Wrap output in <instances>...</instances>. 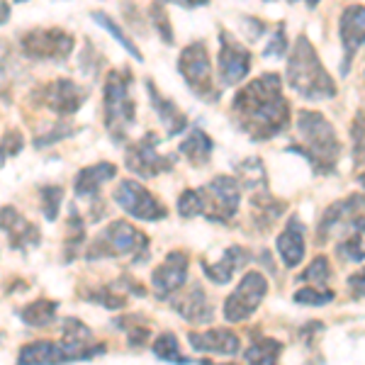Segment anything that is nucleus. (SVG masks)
<instances>
[{
	"instance_id": "nucleus-8",
	"label": "nucleus",
	"mask_w": 365,
	"mask_h": 365,
	"mask_svg": "<svg viewBox=\"0 0 365 365\" xmlns=\"http://www.w3.org/2000/svg\"><path fill=\"white\" fill-rule=\"evenodd\" d=\"M178 71L182 81L192 93L202 100H217L215 83H212V63L205 42H192L180 51Z\"/></svg>"
},
{
	"instance_id": "nucleus-13",
	"label": "nucleus",
	"mask_w": 365,
	"mask_h": 365,
	"mask_svg": "<svg viewBox=\"0 0 365 365\" xmlns=\"http://www.w3.org/2000/svg\"><path fill=\"white\" fill-rule=\"evenodd\" d=\"M365 210V197L363 195H351L341 202L331 205L322 217L319 225V244H324L327 239L334 237V232L339 229H356V232H365V220L361 217V212Z\"/></svg>"
},
{
	"instance_id": "nucleus-36",
	"label": "nucleus",
	"mask_w": 365,
	"mask_h": 365,
	"mask_svg": "<svg viewBox=\"0 0 365 365\" xmlns=\"http://www.w3.org/2000/svg\"><path fill=\"white\" fill-rule=\"evenodd\" d=\"M363 232H356L353 237H349L344 244L339 246V256L346 258V261H363L365 258V249H363Z\"/></svg>"
},
{
	"instance_id": "nucleus-33",
	"label": "nucleus",
	"mask_w": 365,
	"mask_h": 365,
	"mask_svg": "<svg viewBox=\"0 0 365 365\" xmlns=\"http://www.w3.org/2000/svg\"><path fill=\"white\" fill-rule=\"evenodd\" d=\"M178 215L182 220H192V217L202 215V197L200 190H185L178 200Z\"/></svg>"
},
{
	"instance_id": "nucleus-12",
	"label": "nucleus",
	"mask_w": 365,
	"mask_h": 365,
	"mask_svg": "<svg viewBox=\"0 0 365 365\" xmlns=\"http://www.w3.org/2000/svg\"><path fill=\"white\" fill-rule=\"evenodd\" d=\"M158 137L156 134H144L137 144L129 146L127 151V166L141 178H154V175L163 173V170H173L175 156H163L156 149Z\"/></svg>"
},
{
	"instance_id": "nucleus-23",
	"label": "nucleus",
	"mask_w": 365,
	"mask_h": 365,
	"mask_svg": "<svg viewBox=\"0 0 365 365\" xmlns=\"http://www.w3.org/2000/svg\"><path fill=\"white\" fill-rule=\"evenodd\" d=\"M175 309H178V314L185 322H192V324H207V322H212L210 299H207V295H205L202 285H197V282H192L190 292L175 302Z\"/></svg>"
},
{
	"instance_id": "nucleus-39",
	"label": "nucleus",
	"mask_w": 365,
	"mask_h": 365,
	"mask_svg": "<svg viewBox=\"0 0 365 365\" xmlns=\"http://www.w3.org/2000/svg\"><path fill=\"white\" fill-rule=\"evenodd\" d=\"M349 285H351V292L356 297H365V270H361V273H356V275H351Z\"/></svg>"
},
{
	"instance_id": "nucleus-2",
	"label": "nucleus",
	"mask_w": 365,
	"mask_h": 365,
	"mask_svg": "<svg viewBox=\"0 0 365 365\" xmlns=\"http://www.w3.org/2000/svg\"><path fill=\"white\" fill-rule=\"evenodd\" d=\"M105 346H93V334L83 322L63 319V341H34L22 346L17 353V363L46 365V363H68V361H88L100 356Z\"/></svg>"
},
{
	"instance_id": "nucleus-5",
	"label": "nucleus",
	"mask_w": 365,
	"mask_h": 365,
	"mask_svg": "<svg viewBox=\"0 0 365 365\" xmlns=\"http://www.w3.org/2000/svg\"><path fill=\"white\" fill-rule=\"evenodd\" d=\"M132 76L127 71H110L105 78V125L115 141H125L129 127L134 125V100L129 96Z\"/></svg>"
},
{
	"instance_id": "nucleus-41",
	"label": "nucleus",
	"mask_w": 365,
	"mask_h": 365,
	"mask_svg": "<svg viewBox=\"0 0 365 365\" xmlns=\"http://www.w3.org/2000/svg\"><path fill=\"white\" fill-rule=\"evenodd\" d=\"M8 20H10V5L5 0H0V25H5Z\"/></svg>"
},
{
	"instance_id": "nucleus-21",
	"label": "nucleus",
	"mask_w": 365,
	"mask_h": 365,
	"mask_svg": "<svg viewBox=\"0 0 365 365\" xmlns=\"http://www.w3.org/2000/svg\"><path fill=\"white\" fill-rule=\"evenodd\" d=\"M115 175H117V168L113 163H96V166L81 168L78 175H76V182H73L76 195L96 197L100 192V187H103L108 180H113Z\"/></svg>"
},
{
	"instance_id": "nucleus-32",
	"label": "nucleus",
	"mask_w": 365,
	"mask_h": 365,
	"mask_svg": "<svg viewBox=\"0 0 365 365\" xmlns=\"http://www.w3.org/2000/svg\"><path fill=\"white\" fill-rule=\"evenodd\" d=\"M302 280L304 282H317V285H327L329 280H331V268H329V261L327 256H317L314 261H312V266L302 273Z\"/></svg>"
},
{
	"instance_id": "nucleus-17",
	"label": "nucleus",
	"mask_w": 365,
	"mask_h": 365,
	"mask_svg": "<svg viewBox=\"0 0 365 365\" xmlns=\"http://www.w3.org/2000/svg\"><path fill=\"white\" fill-rule=\"evenodd\" d=\"M341 42H344V73H349L353 56L365 44V8L351 5L341 15Z\"/></svg>"
},
{
	"instance_id": "nucleus-31",
	"label": "nucleus",
	"mask_w": 365,
	"mask_h": 365,
	"mask_svg": "<svg viewBox=\"0 0 365 365\" xmlns=\"http://www.w3.org/2000/svg\"><path fill=\"white\" fill-rule=\"evenodd\" d=\"M39 197H42L44 217L49 222H54L56 217H58V207H61L63 190L58 185H44V187H39Z\"/></svg>"
},
{
	"instance_id": "nucleus-11",
	"label": "nucleus",
	"mask_w": 365,
	"mask_h": 365,
	"mask_svg": "<svg viewBox=\"0 0 365 365\" xmlns=\"http://www.w3.org/2000/svg\"><path fill=\"white\" fill-rule=\"evenodd\" d=\"M266 292H268V280L263 278L261 273H256V270H249V273L241 278L237 290L227 297V302H225L227 322L237 324V322L249 319L253 312L258 309L261 299L266 297Z\"/></svg>"
},
{
	"instance_id": "nucleus-40",
	"label": "nucleus",
	"mask_w": 365,
	"mask_h": 365,
	"mask_svg": "<svg viewBox=\"0 0 365 365\" xmlns=\"http://www.w3.org/2000/svg\"><path fill=\"white\" fill-rule=\"evenodd\" d=\"M163 3H173V5H180V8H200V5H205L207 0H163Z\"/></svg>"
},
{
	"instance_id": "nucleus-38",
	"label": "nucleus",
	"mask_w": 365,
	"mask_h": 365,
	"mask_svg": "<svg viewBox=\"0 0 365 365\" xmlns=\"http://www.w3.org/2000/svg\"><path fill=\"white\" fill-rule=\"evenodd\" d=\"M287 51V42H285V32H282V25H278V29L273 32V37H270V42L266 44V51H263V56H270V58H280L285 56Z\"/></svg>"
},
{
	"instance_id": "nucleus-6",
	"label": "nucleus",
	"mask_w": 365,
	"mask_h": 365,
	"mask_svg": "<svg viewBox=\"0 0 365 365\" xmlns=\"http://www.w3.org/2000/svg\"><path fill=\"white\" fill-rule=\"evenodd\" d=\"M146 246H149V239L139 229H134L127 222H113V225L105 227L93 239L86 258L88 261H98V258H117V256H129V253H139L141 258L146 253Z\"/></svg>"
},
{
	"instance_id": "nucleus-24",
	"label": "nucleus",
	"mask_w": 365,
	"mask_h": 365,
	"mask_svg": "<svg viewBox=\"0 0 365 365\" xmlns=\"http://www.w3.org/2000/svg\"><path fill=\"white\" fill-rule=\"evenodd\" d=\"M249 258L251 256L241 249V246H229L220 263H215V266H205V275H207L212 282H217V285H227V282L234 278V273H237V270L244 266Z\"/></svg>"
},
{
	"instance_id": "nucleus-22",
	"label": "nucleus",
	"mask_w": 365,
	"mask_h": 365,
	"mask_svg": "<svg viewBox=\"0 0 365 365\" xmlns=\"http://www.w3.org/2000/svg\"><path fill=\"white\" fill-rule=\"evenodd\" d=\"M146 88H149V100H151V105H154L158 120L163 122L168 134H180L182 129H187V117L180 113L178 105H175L173 100L163 98L161 93H158V88L154 86V81H146Z\"/></svg>"
},
{
	"instance_id": "nucleus-19",
	"label": "nucleus",
	"mask_w": 365,
	"mask_h": 365,
	"mask_svg": "<svg viewBox=\"0 0 365 365\" xmlns=\"http://www.w3.org/2000/svg\"><path fill=\"white\" fill-rule=\"evenodd\" d=\"M190 346L200 353H220V356H237L241 344L239 336L229 329H210V331H190L187 334Z\"/></svg>"
},
{
	"instance_id": "nucleus-42",
	"label": "nucleus",
	"mask_w": 365,
	"mask_h": 365,
	"mask_svg": "<svg viewBox=\"0 0 365 365\" xmlns=\"http://www.w3.org/2000/svg\"><path fill=\"white\" fill-rule=\"evenodd\" d=\"M304 3H307L309 8H317V3H319V0H304Z\"/></svg>"
},
{
	"instance_id": "nucleus-4",
	"label": "nucleus",
	"mask_w": 365,
	"mask_h": 365,
	"mask_svg": "<svg viewBox=\"0 0 365 365\" xmlns=\"http://www.w3.org/2000/svg\"><path fill=\"white\" fill-rule=\"evenodd\" d=\"M297 132L302 146H292V151H299L307 158L317 173H334L341 156V144L331 122L324 120L319 113L302 110L297 117Z\"/></svg>"
},
{
	"instance_id": "nucleus-29",
	"label": "nucleus",
	"mask_w": 365,
	"mask_h": 365,
	"mask_svg": "<svg viewBox=\"0 0 365 365\" xmlns=\"http://www.w3.org/2000/svg\"><path fill=\"white\" fill-rule=\"evenodd\" d=\"M83 241H86V225L81 220L78 210H71L68 229H66V261H71V256H76V251L81 249Z\"/></svg>"
},
{
	"instance_id": "nucleus-10",
	"label": "nucleus",
	"mask_w": 365,
	"mask_h": 365,
	"mask_svg": "<svg viewBox=\"0 0 365 365\" xmlns=\"http://www.w3.org/2000/svg\"><path fill=\"white\" fill-rule=\"evenodd\" d=\"M113 200L127 215H132L134 220L141 222H158L168 215V210L163 207L161 200L151 195L137 180H122L117 185V190L113 192Z\"/></svg>"
},
{
	"instance_id": "nucleus-7",
	"label": "nucleus",
	"mask_w": 365,
	"mask_h": 365,
	"mask_svg": "<svg viewBox=\"0 0 365 365\" xmlns=\"http://www.w3.org/2000/svg\"><path fill=\"white\" fill-rule=\"evenodd\" d=\"M76 46L73 34L58 27L51 29H29L20 37V49L34 61H66Z\"/></svg>"
},
{
	"instance_id": "nucleus-35",
	"label": "nucleus",
	"mask_w": 365,
	"mask_h": 365,
	"mask_svg": "<svg viewBox=\"0 0 365 365\" xmlns=\"http://www.w3.org/2000/svg\"><path fill=\"white\" fill-rule=\"evenodd\" d=\"M22 146H25V139H22V134L17 129L5 132L3 139H0V161H8L10 156H17L22 151Z\"/></svg>"
},
{
	"instance_id": "nucleus-30",
	"label": "nucleus",
	"mask_w": 365,
	"mask_h": 365,
	"mask_svg": "<svg viewBox=\"0 0 365 365\" xmlns=\"http://www.w3.org/2000/svg\"><path fill=\"white\" fill-rule=\"evenodd\" d=\"M280 351H282V346L278 344V341L268 339V341H258V344H253L244 356H246V361H251V363H275L280 356Z\"/></svg>"
},
{
	"instance_id": "nucleus-16",
	"label": "nucleus",
	"mask_w": 365,
	"mask_h": 365,
	"mask_svg": "<svg viewBox=\"0 0 365 365\" xmlns=\"http://www.w3.org/2000/svg\"><path fill=\"white\" fill-rule=\"evenodd\" d=\"M88 93L71 78H58L42 91V103L58 117L76 115L86 103Z\"/></svg>"
},
{
	"instance_id": "nucleus-9",
	"label": "nucleus",
	"mask_w": 365,
	"mask_h": 365,
	"mask_svg": "<svg viewBox=\"0 0 365 365\" xmlns=\"http://www.w3.org/2000/svg\"><path fill=\"white\" fill-rule=\"evenodd\" d=\"M202 197V217L210 222H229L239 210L241 190L239 182L229 175H217L210 185L200 190Z\"/></svg>"
},
{
	"instance_id": "nucleus-28",
	"label": "nucleus",
	"mask_w": 365,
	"mask_h": 365,
	"mask_svg": "<svg viewBox=\"0 0 365 365\" xmlns=\"http://www.w3.org/2000/svg\"><path fill=\"white\" fill-rule=\"evenodd\" d=\"M91 17H93V22H98L100 27H105V29H108V32L113 34V37L117 39V42H120V44L125 46V49L129 51V54H132L134 58H137V61H141V51L137 49V44H134L132 39L127 37V34H125V29H122L120 25H117V22L113 20V17H110V15H105L103 10H96V13H91Z\"/></svg>"
},
{
	"instance_id": "nucleus-1",
	"label": "nucleus",
	"mask_w": 365,
	"mask_h": 365,
	"mask_svg": "<svg viewBox=\"0 0 365 365\" xmlns=\"http://www.w3.org/2000/svg\"><path fill=\"white\" fill-rule=\"evenodd\" d=\"M232 120L251 139L263 141L282 134L290 125V103L282 96V83L275 73L251 81L232 103Z\"/></svg>"
},
{
	"instance_id": "nucleus-20",
	"label": "nucleus",
	"mask_w": 365,
	"mask_h": 365,
	"mask_svg": "<svg viewBox=\"0 0 365 365\" xmlns=\"http://www.w3.org/2000/svg\"><path fill=\"white\" fill-rule=\"evenodd\" d=\"M278 253L287 268H295L304 256V227L297 217H290L285 232L278 237Z\"/></svg>"
},
{
	"instance_id": "nucleus-3",
	"label": "nucleus",
	"mask_w": 365,
	"mask_h": 365,
	"mask_svg": "<svg viewBox=\"0 0 365 365\" xmlns=\"http://www.w3.org/2000/svg\"><path fill=\"white\" fill-rule=\"evenodd\" d=\"M287 86L307 100H327L336 96V83L324 71L319 56L307 37H297L287 56Z\"/></svg>"
},
{
	"instance_id": "nucleus-26",
	"label": "nucleus",
	"mask_w": 365,
	"mask_h": 365,
	"mask_svg": "<svg viewBox=\"0 0 365 365\" xmlns=\"http://www.w3.org/2000/svg\"><path fill=\"white\" fill-rule=\"evenodd\" d=\"M56 309H58V304L51 302V299H37V302L20 309V319L25 322L27 327H49L56 317Z\"/></svg>"
},
{
	"instance_id": "nucleus-15",
	"label": "nucleus",
	"mask_w": 365,
	"mask_h": 365,
	"mask_svg": "<svg viewBox=\"0 0 365 365\" xmlns=\"http://www.w3.org/2000/svg\"><path fill=\"white\" fill-rule=\"evenodd\" d=\"M187 280V256L182 251H173L166 256V261L151 273V290L156 297L166 299L173 292H178Z\"/></svg>"
},
{
	"instance_id": "nucleus-14",
	"label": "nucleus",
	"mask_w": 365,
	"mask_h": 365,
	"mask_svg": "<svg viewBox=\"0 0 365 365\" xmlns=\"http://www.w3.org/2000/svg\"><path fill=\"white\" fill-rule=\"evenodd\" d=\"M251 51L239 44L229 32L220 34V78L222 86H237L249 76Z\"/></svg>"
},
{
	"instance_id": "nucleus-34",
	"label": "nucleus",
	"mask_w": 365,
	"mask_h": 365,
	"mask_svg": "<svg viewBox=\"0 0 365 365\" xmlns=\"http://www.w3.org/2000/svg\"><path fill=\"white\" fill-rule=\"evenodd\" d=\"M334 292L331 290H319V287H302L295 292L297 304H309V307H322V304L331 302Z\"/></svg>"
},
{
	"instance_id": "nucleus-25",
	"label": "nucleus",
	"mask_w": 365,
	"mask_h": 365,
	"mask_svg": "<svg viewBox=\"0 0 365 365\" xmlns=\"http://www.w3.org/2000/svg\"><path fill=\"white\" fill-rule=\"evenodd\" d=\"M180 154L195 166H205L207 158L212 156V139L200 127H192L190 137L180 144Z\"/></svg>"
},
{
	"instance_id": "nucleus-43",
	"label": "nucleus",
	"mask_w": 365,
	"mask_h": 365,
	"mask_svg": "<svg viewBox=\"0 0 365 365\" xmlns=\"http://www.w3.org/2000/svg\"><path fill=\"white\" fill-rule=\"evenodd\" d=\"M361 182H363V185H365V173L361 175Z\"/></svg>"
},
{
	"instance_id": "nucleus-18",
	"label": "nucleus",
	"mask_w": 365,
	"mask_h": 365,
	"mask_svg": "<svg viewBox=\"0 0 365 365\" xmlns=\"http://www.w3.org/2000/svg\"><path fill=\"white\" fill-rule=\"evenodd\" d=\"M0 232H5L10 237L13 249H25V246H37L39 244V229L27 222L15 207H0Z\"/></svg>"
},
{
	"instance_id": "nucleus-37",
	"label": "nucleus",
	"mask_w": 365,
	"mask_h": 365,
	"mask_svg": "<svg viewBox=\"0 0 365 365\" xmlns=\"http://www.w3.org/2000/svg\"><path fill=\"white\" fill-rule=\"evenodd\" d=\"M149 17H151V22H154L156 32L163 37V42L173 44V27H170L168 17H166V13H163V3H156L154 8L149 10Z\"/></svg>"
},
{
	"instance_id": "nucleus-27",
	"label": "nucleus",
	"mask_w": 365,
	"mask_h": 365,
	"mask_svg": "<svg viewBox=\"0 0 365 365\" xmlns=\"http://www.w3.org/2000/svg\"><path fill=\"white\" fill-rule=\"evenodd\" d=\"M151 351H154L156 358H161V361H168V363H192L190 358H185L180 353L178 339H175V334H170V331L161 334V336L154 341Z\"/></svg>"
}]
</instances>
